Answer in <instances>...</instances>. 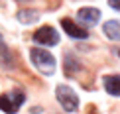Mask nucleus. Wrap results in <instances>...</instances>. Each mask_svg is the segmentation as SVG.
<instances>
[{
	"label": "nucleus",
	"mask_w": 120,
	"mask_h": 114,
	"mask_svg": "<svg viewBox=\"0 0 120 114\" xmlns=\"http://www.w3.org/2000/svg\"><path fill=\"white\" fill-rule=\"evenodd\" d=\"M30 59H32V65L38 69L41 75H53L55 73V57L43 47H32L30 49Z\"/></svg>",
	"instance_id": "f257e3e1"
},
{
	"label": "nucleus",
	"mask_w": 120,
	"mask_h": 114,
	"mask_svg": "<svg viewBox=\"0 0 120 114\" xmlns=\"http://www.w3.org/2000/svg\"><path fill=\"white\" fill-rule=\"evenodd\" d=\"M55 98L65 112H77L79 110V96L69 85H63V83L57 85L55 87Z\"/></svg>",
	"instance_id": "f03ea898"
},
{
	"label": "nucleus",
	"mask_w": 120,
	"mask_h": 114,
	"mask_svg": "<svg viewBox=\"0 0 120 114\" xmlns=\"http://www.w3.org/2000/svg\"><path fill=\"white\" fill-rule=\"evenodd\" d=\"M24 102H26V95L20 88L4 92V95H0V110L6 112V114H16Z\"/></svg>",
	"instance_id": "7ed1b4c3"
},
{
	"label": "nucleus",
	"mask_w": 120,
	"mask_h": 114,
	"mask_svg": "<svg viewBox=\"0 0 120 114\" xmlns=\"http://www.w3.org/2000/svg\"><path fill=\"white\" fill-rule=\"evenodd\" d=\"M59 39H61V37H59V32H57L53 26H49V24L38 28L36 32H34V41H36L38 45L51 47V45H57Z\"/></svg>",
	"instance_id": "20e7f679"
},
{
	"label": "nucleus",
	"mask_w": 120,
	"mask_h": 114,
	"mask_svg": "<svg viewBox=\"0 0 120 114\" xmlns=\"http://www.w3.org/2000/svg\"><path fill=\"white\" fill-rule=\"evenodd\" d=\"M61 28L67 32V36L73 37V39H87L89 37L87 29L83 26H79V24H75V20H71V18H61Z\"/></svg>",
	"instance_id": "39448f33"
},
{
	"label": "nucleus",
	"mask_w": 120,
	"mask_h": 114,
	"mask_svg": "<svg viewBox=\"0 0 120 114\" xmlns=\"http://www.w3.org/2000/svg\"><path fill=\"white\" fill-rule=\"evenodd\" d=\"M77 16H79V20H81L85 26H97L102 14H101V10H98V8L85 6V8H81V10L77 12Z\"/></svg>",
	"instance_id": "423d86ee"
},
{
	"label": "nucleus",
	"mask_w": 120,
	"mask_h": 114,
	"mask_svg": "<svg viewBox=\"0 0 120 114\" xmlns=\"http://www.w3.org/2000/svg\"><path fill=\"white\" fill-rule=\"evenodd\" d=\"M63 71L67 77H75L79 71H81V61L73 55V53H65L63 57Z\"/></svg>",
	"instance_id": "0eeeda50"
},
{
	"label": "nucleus",
	"mask_w": 120,
	"mask_h": 114,
	"mask_svg": "<svg viewBox=\"0 0 120 114\" xmlns=\"http://www.w3.org/2000/svg\"><path fill=\"white\" fill-rule=\"evenodd\" d=\"M102 87L110 96H120V75H104Z\"/></svg>",
	"instance_id": "6e6552de"
},
{
	"label": "nucleus",
	"mask_w": 120,
	"mask_h": 114,
	"mask_svg": "<svg viewBox=\"0 0 120 114\" xmlns=\"http://www.w3.org/2000/svg\"><path fill=\"white\" fill-rule=\"evenodd\" d=\"M102 32L104 36L112 41H120V20H108L102 24Z\"/></svg>",
	"instance_id": "1a4fd4ad"
},
{
	"label": "nucleus",
	"mask_w": 120,
	"mask_h": 114,
	"mask_svg": "<svg viewBox=\"0 0 120 114\" xmlns=\"http://www.w3.org/2000/svg\"><path fill=\"white\" fill-rule=\"evenodd\" d=\"M16 18H18L20 24L30 26V24H36L38 20H39V12H38V10H34V8H22V10H18Z\"/></svg>",
	"instance_id": "9d476101"
},
{
	"label": "nucleus",
	"mask_w": 120,
	"mask_h": 114,
	"mask_svg": "<svg viewBox=\"0 0 120 114\" xmlns=\"http://www.w3.org/2000/svg\"><path fill=\"white\" fill-rule=\"evenodd\" d=\"M0 55L4 59H10V51H8V45H6V41H4L2 33H0Z\"/></svg>",
	"instance_id": "9b49d317"
},
{
	"label": "nucleus",
	"mask_w": 120,
	"mask_h": 114,
	"mask_svg": "<svg viewBox=\"0 0 120 114\" xmlns=\"http://www.w3.org/2000/svg\"><path fill=\"white\" fill-rule=\"evenodd\" d=\"M108 6L112 10H116V12H120V0H108Z\"/></svg>",
	"instance_id": "f8f14e48"
},
{
	"label": "nucleus",
	"mask_w": 120,
	"mask_h": 114,
	"mask_svg": "<svg viewBox=\"0 0 120 114\" xmlns=\"http://www.w3.org/2000/svg\"><path fill=\"white\" fill-rule=\"evenodd\" d=\"M85 114H101V112L97 110V106H94V104H89V108H87V112H85Z\"/></svg>",
	"instance_id": "ddd939ff"
},
{
	"label": "nucleus",
	"mask_w": 120,
	"mask_h": 114,
	"mask_svg": "<svg viewBox=\"0 0 120 114\" xmlns=\"http://www.w3.org/2000/svg\"><path fill=\"white\" fill-rule=\"evenodd\" d=\"M116 55H118V57H120V47H118V49H116Z\"/></svg>",
	"instance_id": "4468645a"
},
{
	"label": "nucleus",
	"mask_w": 120,
	"mask_h": 114,
	"mask_svg": "<svg viewBox=\"0 0 120 114\" xmlns=\"http://www.w3.org/2000/svg\"><path fill=\"white\" fill-rule=\"evenodd\" d=\"M18 2H26V0H18Z\"/></svg>",
	"instance_id": "2eb2a0df"
}]
</instances>
